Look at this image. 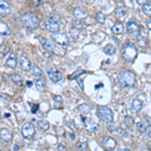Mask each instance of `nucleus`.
I'll return each mask as SVG.
<instances>
[{
  "instance_id": "nucleus-27",
  "label": "nucleus",
  "mask_w": 151,
  "mask_h": 151,
  "mask_svg": "<svg viewBox=\"0 0 151 151\" xmlns=\"http://www.w3.org/2000/svg\"><path fill=\"white\" fill-rule=\"evenodd\" d=\"M37 126L39 129L44 130V131H48V130L50 129V124L46 121H44V120H39V121L37 122Z\"/></svg>"
},
{
  "instance_id": "nucleus-13",
  "label": "nucleus",
  "mask_w": 151,
  "mask_h": 151,
  "mask_svg": "<svg viewBox=\"0 0 151 151\" xmlns=\"http://www.w3.org/2000/svg\"><path fill=\"white\" fill-rule=\"evenodd\" d=\"M20 68L23 72H29L31 70V63L25 56H20Z\"/></svg>"
},
{
  "instance_id": "nucleus-31",
  "label": "nucleus",
  "mask_w": 151,
  "mask_h": 151,
  "mask_svg": "<svg viewBox=\"0 0 151 151\" xmlns=\"http://www.w3.org/2000/svg\"><path fill=\"white\" fill-rule=\"evenodd\" d=\"M142 11L148 16H151V2L142 6Z\"/></svg>"
},
{
  "instance_id": "nucleus-19",
  "label": "nucleus",
  "mask_w": 151,
  "mask_h": 151,
  "mask_svg": "<svg viewBox=\"0 0 151 151\" xmlns=\"http://www.w3.org/2000/svg\"><path fill=\"white\" fill-rule=\"evenodd\" d=\"M78 110H79L80 113L83 114V115H87V114H89L90 112H91L92 108H91V106H90L89 104L84 103V104H82V105H80L79 107H78Z\"/></svg>"
},
{
  "instance_id": "nucleus-6",
  "label": "nucleus",
  "mask_w": 151,
  "mask_h": 151,
  "mask_svg": "<svg viewBox=\"0 0 151 151\" xmlns=\"http://www.w3.org/2000/svg\"><path fill=\"white\" fill-rule=\"evenodd\" d=\"M52 41L56 42L58 44L62 46H68L70 44V39L69 36L64 32H56V33H52Z\"/></svg>"
},
{
  "instance_id": "nucleus-43",
  "label": "nucleus",
  "mask_w": 151,
  "mask_h": 151,
  "mask_svg": "<svg viewBox=\"0 0 151 151\" xmlns=\"http://www.w3.org/2000/svg\"><path fill=\"white\" fill-rule=\"evenodd\" d=\"M54 101H56V103H62V101H63V99H62L61 96H54Z\"/></svg>"
},
{
  "instance_id": "nucleus-32",
  "label": "nucleus",
  "mask_w": 151,
  "mask_h": 151,
  "mask_svg": "<svg viewBox=\"0 0 151 151\" xmlns=\"http://www.w3.org/2000/svg\"><path fill=\"white\" fill-rule=\"evenodd\" d=\"M82 74H84V71L82 70L81 68H79L78 69L77 71L74 73V74H72L71 75V77H70V80H74V79H78V78L80 77V75H82Z\"/></svg>"
},
{
  "instance_id": "nucleus-38",
  "label": "nucleus",
  "mask_w": 151,
  "mask_h": 151,
  "mask_svg": "<svg viewBox=\"0 0 151 151\" xmlns=\"http://www.w3.org/2000/svg\"><path fill=\"white\" fill-rule=\"evenodd\" d=\"M67 126H68V127H70L71 129L73 130V131H76V130H77V127L75 126V124H74V122H73V121H68V122H67Z\"/></svg>"
},
{
  "instance_id": "nucleus-7",
  "label": "nucleus",
  "mask_w": 151,
  "mask_h": 151,
  "mask_svg": "<svg viewBox=\"0 0 151 151\" xmlns=\"http://www.w3.org/2000/svg\"><path fill=\"white\" fill-rule=\"evenodd\" d=\"M35 129H34L33 124L31 123H25L21 128V134L25 139H31L34 136Z\"/></svg>"
},
{
  "instance_id": "nucleus-26",
  "label": "nucleus",
  "mask_w": 151,
  "mask_h": 151,
  "mask_svg": "<svg viewBox=\"0 0 151 151\" xmlns=\"http://www.w3.org/2000/svg\"><path fill=\"white\" fill-rule=\"evenodd\" d=\"M73 23H74V27L79 28L80 30L83 29V28H85L86 26H87V24L85 23V21L82 19H75L74 21H73Z\"/></svg>"
},
{
  "instance_id": "nucleus-3",
  "label": "nucleus",
  "mask_w": 151,
  "mask_h": 151,
  "mask_svg": "<svg viewBox=\"0 0 151 151\" xmlns=\"http://www.w3.org/2000/svg\"><path fill=\"white\" fill-rule=\"evenodd\" d=\"M137 48L131 42H127L122 48V58L126 62H133L136 56H137Z\"/></svg>"
},
{
  "instance_id": "nucleus-12",
  "label": "nucleus",
  "mask_w": 151,
  "mask_h": 151,
  "mask_svg": "<svg viewBox=\"0 0 151 151\" xmlns=\"http://www.w3.org/2000/svg\"><path fill=\"white\" fill-rule=\"evenodd\" d=\"M0 137H1V140L3 142H10L12 140V137H13V134L10 130L6 129V128H2L1 131H0Z\"/></svg>"
},
{
  "instance_id": "nucleus-25",
  "label": "nucleus",
  "mask_w": 151,
  "mask_h": 151,
  "mask_svg": "<svg viewBox=\"0 0 151 151\" xmlns=\"http://www.w3.org/2000/svg\"><path fill=\"white\" fill-rule=\"evenodd\" d=\"M115 52H116V48L113 44H107V46L104 48V52H105L106 54H109V56L114 54Z\"/></svg>"
},
{
  "instance_id": "nucleus-36",
  "label": "nucleus",
  "mask_w": 151,
  "mask_h": 151,
  "mask_svg": "<svg viewBox=\"0 0 151 151\" xmlns=\"http://www.w3.org/2000/svg\"><path fill=\"white\" fill-rule=\"evenodd\" d=\"M125 123L127 124L128 127H132L133 126V118H131L130 116H127V117H125Z\"/></svg>"
},
{
  "instance_id": "nucleus-29",
  "label": "nucleus",
  "mask_w": 151,
  "mask_h": 151,
  "mask_svg": "<svg viewBox=\"0 0 151 151\" xmlns=\"http://www.w3.org/2000/svg\"><path fill=\"white\" fill-rule=\"evenodd\" d=\"M79 34H80V29L79 28H76V27H73L70 29V35L73 39H77L79 37Z\"/></svg>"
},
{
  "instance_id": "nucleus-17",
  "label": "nucleus",
  "mask_w": 151,
  "mask_h": 151,
  "mask_svg": "<svg viewBox=\"0 0 151 151\" xmlns=\"http://www.w3.org/2000/svg\"><path fill=\"white\" fill-rule=\"evenodd\" d=\"M74 15L77 19H82L83 20L84 18H86L88 16V12L86 10H84L83 8L81 7H76L74 9Z\"/></svg>"
},
{
  "instance_id": "nucleus-47",
  "label": "nucleus",
  "mask_w": 151,
  "mask_h": 151,
  "mask_svg": "<svg viewBox=\"0 0 151 151\" xmlns=\"http://www.w3.org/2000/svg\"><path fill=\"white\" fill-rule=\"evenodd\" d=\"M147 27H148V29L151 30V20H149V21L147 22Z\"/></svg>"
},
{
  "instance_id": "nucleus-44",
  "label": "nucleus",
  "mask_w": 151,
  "mask_h": 151,
  "mask_svg": "<svg viewBox=\"0 0 151 151\" xmlns=\"http://www.w3.org/2000/svg\"><path fill=\"white\" fill-rule=\"evenodd\" d=\"M117 130H119L120 132H118V133L120 134V135H122V136H127V133H125V132H124V130H122L121 128H118Z\"/></svg>"
},
{
  "instance_id": "nucleus-49",
  "label": "nucleus",
  "mask_w": 151,
  "mask_h": 151,
  "mask_svg": "<svg viewBox=\"0 0 151 151\" xmlns=\"http://www.w3.org/2000/svg\"><path fill=\"white\" fill-rule=\"evenodd\" d=\"M118 151H130V150H128V149H120V150H118Z\"/></svg>"
},
{
  "instance_id": "nucleus-11",
  "label": "nucleus",
  "mask_w": 151,
  "mask_h": 151,
  "mask_svg": "<svg viewBox=\"0 0 151 151\" xmlns=\"http://www.w3.org/2000/svg\"><path fill=\"white\" fill-rule=\"evenodd\" d=\"M84 121V126H85V129L89 132H96L99 128V125H98L96 122H94L93 120L91 119H87V118H83Z\"/></svg>"
},
{
  "instance_id": "nucleus-15",
  "label": "nucleus",
  "mask_w": 151,
  "mask_h": 151,
  "mask_svg": "<svg viewBox=\"0 0 151 151\" xmlns=\"http://www.w3.org/2000/svg\"><path fill=\"white\" fill-rule=\"evenodd\" d=\"M5 66L10 69H15L17 66V56L15 54H10L9 58L5 62Z\"/></svg>"
},
{
  "instance_id": "nucleus-9",
  "label": "nucleus",
  "mask_w": 151,
  "mask_h": 151,
  "mask_svg": "<svg viewBox=\"0 0 151 151\" xmlns=\"http://www.w3.org/2000/svg\"><path fill=\"white\" fill-rule=\"evenodd\" d=\"M127 32L132 36H139L140 35V27L135 21H128L126 25Z\"/></svg>"
},
{
  "instance_id": "nucleus-34",
  "label": "nucleus",
  "mask_w": 151,
  "mask_h": 151,
  "mask_svg": "<svg viewBox=\"0 0 151 151\" xmlns=\"http://www.w3.org/2000/svg\"><path fill=\"white\" fill-rule=\"evenodd\" d=\"M137 42H138V44H139L140 46H141V48H144V46H147V39H146V38H144V37H138L137 38Z\"/></svg>"
},
{
  "instance_id": "nucleus-23",
  "label": "nucleus",
  "mask_w": 151,
  "mask_h": 151,
  "mask_svg": "<svg viewBox=\"0 0 151 151\" xmlns=\"http://www.w3.org/2000/svg\"><path fill=\"white\" fill-rule=\"evenodd\" d=\"M124 30V25L122 22H117V23L114 24V26L112 27V31L115 34H120L122 33Z\"/></svg>"
},
{
  "instance_id": "nucleus-50",
  "label": "nucleus",
  "mask_w": 151,
  "mask_h": 151,
  "mask_svg": "<svg viewBox=\"0 0 151 151\" xmlns=\"http://www.w3.org/2000/svg\"><path fill=\"white\" fill-rule=\"evenodd\" d=\"M79 1H88V0H79Z\"/></svg>"
},
{
  "instance_id": "nucleus-14",
  "label": "nucleus",
  "mask_w": 151,
  "mask_h": 151,
  "mask_svg": "<svg viewBox=\"0 0 151 151\" xmlns=\"http://www.w3.org/2000/svg\"><path fill=\"white\" fill-rule=\"evenodd\" d=\"M10 13V5L8 4L7 1L5 0H1L0 2V14H1V17L8 15Z\"/></svg>"
},
{
  "instance_id": "nucleus-21",
  "label": "nucleus",
  "mask_w": 151,
  "mask_h": 151,
  "mask_svg": "<svg viewBox=\"0 0 151 151\" xmlns=\"http://www.w3.org/2000/svg\"><path fill=\"white\" fill-rule=\"evenodd\" d=\"M33 83H34V86H35L37 91L42 92L44 89H46V83H44V79H35Z\"/></svg>"
},
{
  "instance_id": "nucleus-33",
  "label": "nucleus",
  "mask_w": 151,
  "mask_h": 151,
  "mask_svg": "<svg viewBox=\"0 0 151 151\" xmlns=\"http://www.w3.org/2000/svg\"><path fill=\"white\" fill-rule=\"evenodd\" d=\"M76 147L81 151H86V149H87V143H86V142L79 141V142H77V144H76Z\"/></svg>"
},
{
  "instance_id": "nucleus-30",
  "label": "nucleus",
  "mask_w": 151,
  "mask_h": 151,
  "mask_svg": "<svg viewBox=\"0 0 151 151\" xmlns=\"http://www.w3.org/2000/svg\"><path fill=\"white\" fill-rule=\"evenodd\" d=\"M11 80L16 84V85L22 86V78H21V76H19V75H17V74L12 75L11 76Z\"/></svg>"
},
{
  "instance_id": "nucleus-40",
  "label": "nucleus",
  "mask_w": 151,
  "mask_h": 151,
  "mask_svg": "<svg viewBox=\"0 0 151 151\" xmlns=\"http://www.w3.org/2000/svg\"><path fill=\"white\" fill-rule=\"evenodd\" d=\"M145 133H146V135H147L148 137H151V125H148L147 127H146Z\"/></svg>"
},
{
  "instance_id": "nucleus-1",
  "label": "nucleus",
  "mask_w": 151,
  "mask_h": 151,
  "mask_svg": "<svg viewBox=\"0 0 151 151\" xmlns=\"http://www.w3.org/2000/svg\"><path fill=\"white\" fill-rule=\"evenodd\" d=\"M21 23L23 24L24 27H26L29 30H34L38 27L39 25V19H38L37 15L32 12H27L21 15L20 17Z\"/></svg>"
},
{
  "instance_id": "nucleus-16",
  "label": "nucleus",
  "mask_w": 151,
  "mask_h": 151,
  "mask_svg": "<svg viewBox=\"0 0 151 151\" xmlns=\"http://www.w3.org/2000/svg\"><path fill=\"white\" fill-rule=\"evenodd\" d=\"M39 41H40V44H41L42 48H44V50H48V52H52V50H54V44H52V42H50V40H48L46 38L39 37Z\"/></svg>"
},
{
  "instance_id": "nucleus-22",
  "label": "nucleus",
  "mask_w": 151,
  "mask_h": 151,
  "mask_svg": "<svg viewBox=\"0 0 151 151\" xmlns=\"http://www.w3.org/2000/svg\"><path fill=\"white\" fill-rule=\"evenodd\" d=\"M32 74H33V76L36 79H44V73L37 66L32 67Z\"/></svg>"
},
{
  "instance_id": "nucleus-41",
  "label": "nucleus",
  "mask_w": 151,
  "mask_h": 151,
  "mask_svg": "<svg viewBox=\"0 0 151 151\" xmlns=\"http://www.w3.org/2000/svg\"><path fill=\"white\" fill-rule=\"evenodd\" d=\"M56 150H58V151H67V148L65 147L63 144H58V148H56Z\"/></svg>"
},
{
  "instance_id": "nucleus-4",
  "label": "nucleus",
  "mask_w": 151,
  "mask_h": 151,
  "mask_svg": "<svg viewBox=\"0 0 151 151\" xmlns=\"http://www.w3.org/2000/svg\"><path fill=\"white\" fill-rule=\"evenodd\" d=\"M97 116L101 121L105 122V123H112L114 120L113 112L110 108L106 107V106H100L97 109Z\"/></svg>"
},
{
  "instance_id": "nucleus-46",
  "label": "nucleus",
  "mask_w": 151,
  "mask_h": 151,
  "mask_svg": "<svg viewBox=\"0 0 151 151\" xmlns=\"http://www.w3.org/2000/svg\"><path fill=\"white\" fill-rule=\"evenodd\" d=\"M26 86H27L28 88H31L32 87V82L27 81V82H26Z\"/></svg>"
},
{
  "instance_id": "nucleus-37",
  "label": "nucleus",
  "mask_w": 151,
  "mask_h": 151,
  "mask_svg": "<svg viewBox=\"0 0 151 151\" xmlns=\"http://www.w3.org/2000/svg\"><path fill=\"white\" fill-rule=\"evenodd\" d=\"M10 50V48L6 46H1V56H5L6 54H8V52Z\"/></svg>"
},
{
  "instance_id": "nucleus-5",
  "label": "nucleus",
  "mask_w": 151,
  "mask_h": 151,
  "mask_svg": "<svg viewBox=\"0 0 151 151\" xmlns=\"http://www.w3.org/2000/svg\"><path fill=\"white\" fill-rule=\"evenodd\" d=\"M44 26H46V30L52 33H56L60 30L61 24L56 18L54 17H48L44 21Z\"/></svg>"
},
{
  "instance_id": "nucleus-42",
  "label": "nucleus",
  "mask_w": 151,
  "mask_h": 151,
  "mask_svg": "<svg viewBox=\"0 0 151 151\" xmlns=\"http://www.w3.org/2000/svg\"><path fill=\"white\" fill-rule=\"evenodd\" d=\"M77 83L79 84L80 88H81V89L83 90V89H84V86H83V80H82L81 78H78V79H77Z\"/></svg>"
},
{
  "instance_id": "nucleus-18",
  "label": "nucleus",
  "mask_w": 151,
  "mask_h": 151,
  "mask_svg": "<svg viewBox=\"0 0 151 151\" xmlns=\"http://www.w3.org/2000/svg\"><path fill=\"white\" fill-rule=\"evenodd\" d=\"M143 108V103H142L141 100L139 99H134L133 102H132V110H133L134 112H139L140 110Z\"/></svg>"
},
{
  "instance_id": "nucleus-48",
  "label": "nucleus",
  "mask_w": 151,
  "mask_h": 151,
  "mask_svg": "<svg viewBox=\"0 0 151 151\" xmlns=\"http://www.w3.org/2000/svg\"><path fill=\"white\" fill-rule=\"evenodd\" d=\"M141 151H150L149 148H145V149H143V150H141Z\"/></svg>"
},
{
  "instance_id": "nucleus-45",
  "label": "nucleus",
  "mask_w": 151,
  "mask_h": 151,
  "mask_svg": "<svg viewBox=\"0 0 151 151\" xmlns=\"http://www.w3.org/2000/svg\"><path fill=\"white\" fill-rule=\"evenodd\" d=\"M37 110H38V105H36V106H34L33 107V109L31 110V112L32 113H35V112H37Z\"/></svg>"
},
{
  "instance_id": "nucleus-39",
  "label": "nucleus",
  "mask_w": 151,
  "mask_h": 151,
  "mask_svg": "<svg viewBox=\"0 0 151 151\" xmlns=\"http://www.w3.org/2000/svg\"><path fill=\"white\" fill-rule=\"evenodd\" d=\"M136 2H137L138 4H140V5H145V4L147 3H150L151 0H136Z\"/></svg>"
},
{
  "instance_id": "nucleus-10",
  "label": "nucleus",
  "mask_w": 151,
  "mask_h": 151,
  "mask_svg": "<svg viewBox=\"0 0 151 151\" xmlns=\"http://www.w3.org/2000/svg\"><path fill=\"white\" fill-rule=\"evenodd\" d=\"M102 144H103L104 148L106 150H113L116 147V145H117V142H116V140L113 137L106 136V137H104Z\"/></svg>"
},
{
  "instance_id": "nucleus-24",
  "label": "nucleus",
  "mask_w": 151,
  "mask_h": 151,
  "mask_svg": "<svg viewBox=\"0 0 151 151\" xmlns=\"http://www.w3.org/2000/svg\"><path fill=\"white\" fill-rule=\"evenodd\" d=\"M126 13H127V7H125V6L118 7L116 8L115 10V15L117 16V17H122V16L126 15Z\"/></svg>"
},
{
  "instance_id": "nucleus-20",
  "label": "nucleus",
  "mask_w": 151,
  "mask_h": 151,
  "mask_svg": "<svg viewBox=\"0 0 151 151\" xmlns=\"http://www.w3.org/2000/svg\"><path fill=\"white\" fill-rule=\"evenodd\" d=\"M0 32H1V35H4V36H8L11 34V30L9 29L7 24L4 23L3 21L0 22Z\"/></svg>"
},
{
  "instance_id": "nucleus-28",
  "label": "nucleus",
  "mask_w": 151,
  "mask_h": 151,
  "mask_svg": "<svg viewBox=\"0 0 151 151\" xmlns=\"http://www.w3.org/2000/svg\"><path fill=\"white\" fill-rule=\"evenodd\" d=\"M96 21H97L98 23H100V24L105 23V21H106L105 14H104L103 12H98V13L96 14Z\"/></svg>"
},
{
  "instance_id": "nucleus-2",
  "label": "nucleus",
  "mask_w": 151,
  "mask_h": 151,
  "mask_svg": "<svg viewBox=\"0 0 151 151\" xmlns=\"http://www.w3.org/2000/svg\"><path fill=\"white\" fill-rule=\"evenodd\" d=\"M118 81L122 88H133L135 86V75L131 71H122L118 76Z\"/></svg>"
},
{
  "instance_id": "nucleus-35",
  "label": "nucleus",
  "mask_w": 151,
  "mask_h": 151,
  "mask_svg": "<svg viewBox=\"0 0 151 151\" xmlns=\"http://www.w3.org/2000/svg\"><path fill=\"white\" fill-rule=\"evenodd\" d=\"M136 125H137V128H138V130H139L140 133H145L146 127H145V125L142 123V122H139V123H137Z\"/></svg>"
},
{
  "instance_id": "nucleus-8",
  "label": "nucleus",
  "mask_w": 151,
  "mask_h": 151,
  "mask_svg": "<svg viewBox=\"0 0 151 151\" xmlns=\"http://www.w3.org/2000/svg\"><path fill=\"white\" fill-rule=\"evenodd\" d=\"M48 76L52 83H58L63 80V74L56 68L52 67L48 71Z\"/></svg>"
}]
</instances>
